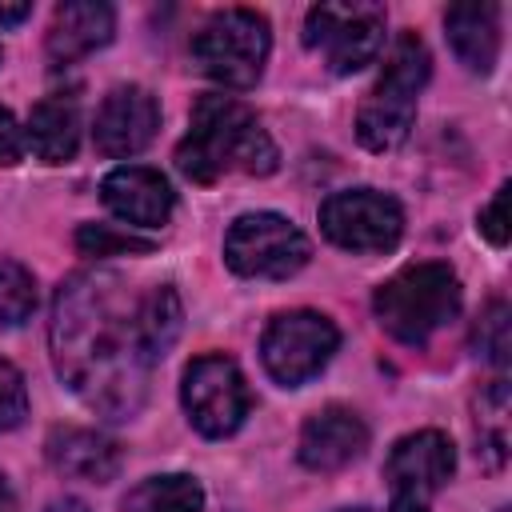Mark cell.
<instances>
[{"instance_id":"obj_1","label":"cell","mask_w":512,"mask_h":512,"mask_svg":"<svg viewBox=\"0 0 512 512\" xmlns=\"http://www.w3.org/2000/svg\"><path fill=\"white\" fill-rule=\"evenodd\" d=\"M180 332V300L168 284L132 296L112 272H80L52 304V360L60 380L108 420H128L152 364Z\"/></svg>"},{"instance_id":"obj_2","label":"cell","mask_w":512,"mask_h":512,"mask_svg":"<svg viewBox=\"0 0 512 512\" xmlns=\"http://www.w3.org/2000/svg\"><path fill=\"white\" fill-rule=\"evenodd\" d=\"M280 152L272 136L260 128V120L232 96L208 92L192 108V128L176 148V168L196 180L212 184L224 172L240 168L248 176H268L276 172Z\"/></svg>"},{"instance_id":"obj_3","label":"cell","mask_w":512,"mask_h":512,"mask_svg":"<svg viewBox=\"0 0 512 512\" xmlns=\"http://www.w3.org/2000/svg\"><path fill=\"white\" fill-rule=\"evenodd\" d=\"M376 320L388 336L400 344H428L432 332H440L460 312V280L440 260H420L400 268L392 280L376 288Z\"/></svg>"},{"instance_id":"obj_4","label":"cell","mask_w":512,"mask_h":512,"mask_svg":"<svg viewBox=\"0 0 512 512\" xmlns=\"http://www.w3.org/2000/svg\"><path fill=\"white\" fill-rule=\"evenodd\" d=\"M432 60L428 48L416 32H404L396 48L388 52V64L376 80V88L364 96L356 112V136L368 152H392L408 140L412 116H416V96L428 84Z\"/></svg>"},{"instance_id":"obj_5","label":"cell","mask_w":512,"mask_h":512,"mask_svg":"<svg viewBox=\"0 0 512 512\" xmlns=\"http://www.w3.org/2000/svg\"><path fill=\"white\" fill-rule=\"evenodd\" d=\"M268 20L252 8H224L192 36L196 68L224 88H252L268 60Z\"/></svg>"},{"instance_id":"obj_6","label":"cell","mask_w":512,"mask_h":512,"mask_svg":"<svg viewBox=\"0 0 512 512\" xmlns=\"http://www.w3.org/2000/svg\"><path fill=\"white\" fill-rule=\"evenodd\" d=\"M224 260L236 276L288 280L308 264V236L276 212H248L232 220L224 236Z\"/></svg>"},{"instance_id":"obj_7","label":"cell","mask_w":512,"mask_h":512,"mask_svg":"<svg viewBox=\"0 0 512 512\" xmlns=\"http://www.w3.org/2000/svg\"><path fill=\"white\" fill-rule=\"evenodd\" d=\"M304 44L324 56L336 76L360 72L384 44V8L368 0L316 4L304 20Z\"/></svg>"},{"instance_id":"obj_8","label":"cell","mask_w":512,"mask_h":512,"mask_svg":"<svg viewBox=\"0 0 512 512\" xmlns=\"http://www.w3.org/2000/svg\"><path fill=\"white\" fill-rule=\"evenodd\" d=\"M184 412L192 420V428L200 436H232L248 408H252V392L244 384V372L236 368V360L220 356V352H208V356H196L184 372Z\"/></svg>"},{"instance_id":"obj_9","label":"cell","mask_w":512,"mask_h":512,"mask_svg":"<svg viewBox=\"0 0 512 512\" xmlns=\"http://www.w3.org/2000/svg\"><path fill=\"white\" fill-rule=\"evenodd\" d=\"M336 344H340V332L328 316L296 308V312H280L268 324V332L260 340V356L276 384L296 388V384L312 380L332 360Z\"/></svg>"},{"instance_id":"obj_10","label":"cell","mask_w":512,"mask_h":512,"mask_svg":"<svg viewBox=\"0 0 512 512\" xmlns=\"http://www.w3.org/2000/svg\"><path fill=\"white\" fill-rule=\"evenodd\" d=\"M456 468V448L444 432L424 428L392 444L384 460V480L392 488L388 512H432V496L448 484Z\"/></svg>"},{"instance_id":"obj_11","label":"cell","mask_w":512,"mask_h":512,"mask_svg":"<svg viewBox=\"0 0 512 512\" xmlns=\"http://www.w3.org/2000/svg\"><path fill=\"white\" fill-rule=\"evenodd\" d=\"M320 228L348 252H388L404 232V212L376 188H348L320 204Z\"/></svg>"},{"instance_id":"obj_12","label":"cell","mask_w":512,"mask_h":512,"mask_svg":"<svg viewBox=\"0 0 512 512\" xmlns=\"http://www.w3.org/2000/svg\"><path fill=\"white\" fill-rule=\"evenodd\" d=\"M156 128H160L156 96L140 84H120L104 96L92 136H96V148L104 156H136L152 144Z\"/></svg>"},{"instance_id":"obj_13","label":"cell","mask_w":512,"mask_h":512,"mask_svg":"<svg viewBox=\"0 0 512 512\" xmlns=\"http://www.w3.org/2000/svg\"><path fill=\"white\" fill-rule=\"evenodd\" d=\"M100 196L112 216H120L124 224H136V228L168 224L172 204H176L172 184L156 168H144V164H124V168L108 172L100 184Z\"/></svg>"},{"instance_id":"obj_14","label":"cell","mask_w":512,"mask_h":512,"mask_svg":"<svg viewBox=\"0 0 512 512\" xmlns=\"http://www.w3.org/2000/svg\"><path fill=\"white\" fill-rule=\"evenodd\" d=\"M368 448V428L352 408L328 404L316 416H308L300 432V464L312 472H336L352 464Z\"/></svg>"},{"instance_id":"obj_15","label":"cell","mask_w":512,"mask_h":512,"mask_svg":"<svg viewBox=\"0 0 512 512\" xmlns=\"http://www.w3.org/2000/svg\"><path fill=\"white\" fill-rule=\"evenodd\" d=\"M48 460L60 476L88 480V484H108L120 472V444L108 440L104 432L92 428H56L48 436Z\"/></svg>"},{"instance_id":"obj_16","label":"cell","mask_w":512,"mask_h":512,"mask_svg":"<svg viewBox=\"0 0 512 512\" xmlns=\"http://www.w3.org/2000/svg\"><path fill=\"white\" fill-rule=\"evenodd\" d=\"M112 28H116V12L104 0H68L52 16L48 52L64 64L84 60L88 52H96L112 40Z\"/></svg>"},{"instance_id":"obj_17","label":"cell","mask_w":512,"mask_h":512,"mask_svg":"<svg viewBox=\"0 0 512 512\" xmlns=\"http://www.w3.org/2000/svg\"><path fill=\"white\" fill-rule=\"evenodd\" d=\"M448 44L468 72H492L500 56V8L496 4H452L444 12Z\"/></svg>"},{"instance_id":"obj_18","label":"cell","mask_w":512,"mask_h":512,"mask_svg":"<svg viewBox=\"0 0 512 512\" xmlns=\"http://www.w3.org/2000/svg\"><path fill=\"white\" fill-rule=\"evenodd\" d=\"M24 144H32V152L44 160V164H64L76 156L80 148V112L72 100L64 96H48L32 108L28 116V132H24Z\"/></svg>"},{"instance_id":"obj_19","label":"cell","mask_w":512,"mask_h":512,"mask_svg":"<svg viewBox=\"0 0 512 512\" xmlns=\"http://www.w3.org/2000/svg\"><path fill=\"white\" fill-rule=\"evenodd\" d=\"M200 508H204V488L184 472L148 476L124 496V512H200Z\"/></svg>"},{"instance_id":"obj_20","label":"cell","mask_w":512,"mask_h":512,"mask_svg":"<svg viewBox=\"0 0 512 512\" xmlns=\"http://www.w3.org/2000/svg\"><path fill=\"white\" fill-rule=\"evenodd\" d=\"M476 436H480V456L488 468H500L508 456V384L492 380L476 396Z\"/></svg>"},{"instance_id":"obj_21","label":"cell","mask_w":512,"mask_h":512,"mask_svg":"<svg viewBox=\"0 0 512 512\" xmlns=\"http://www.w3.org/2000/svg\"><path fill=\"white\" fill-rule=\"evenodd\" d=\"M36 308V280L24 264L0 260V324H24Z\"/></svg>"},{"instance_id":"obj_22","label":"cell","mask_w":512,"mask_h":512,"mask_svg":"<svg viewBox=\"0 0 512 512\" xmlns=\"http://www.w3.org/2000/svg\"><path fill=\"white\" fill-rule=\"evenodd\" d=\"M76 248L84 256H128V252H152V240L124 232L116 224H80Z\"/></svg>"},{"instance_id":"obj_23","label":"cell","mask_w":512,"mask_h":512,"mask_svg":"<svg viewBox=\"0 0 512 512\" xmlns=\"http://www.w3.org/2000/svg\"><path fill=\"white\" fill-rule=\"evenodd\" d=\"M472 344H476V356H484L488 364L504 368L508 364V304L504 300H492L476 328H472Z\"/></svg>"},{"instance_id":"obj_24","label":"cell","mask_w":512,"mask_h":512,"mask_svg":"<svg viewBox=\"0 0 512 512\" xmlns=\"http://www.w3.org/2000/svg\"><path fill=\"white\" fill-rule=\"evenodd\" d=\"M28 416V388L16 364L0 360V432H12Z\"/></svg>"},{"instance_id":"obj_25","label":"cell","mask_w":512,"mask_h":512,"mask_svg":"<svg viewBox=\"0 0 512 512\" xmlns=\"http://www.w3.org/2000/svg\"><path fill=\"white\" fill-rule=\"evenodd\" d=\"M508 184L496 188V196L488 200V208H480V232L488 236V244L504 248L508 244Z\"/></svg>"},{"instance_id":"obj_26","label":"cell","mask_w":512,"mask_h":512,"mask_svg":"<svg viewBox=\"0 0 512 512\" xmlns=\"http://www.w3.org/2000/svg\"><path fill=\"white\" fill-rule=\"evenodd\" d=\"M24 156V128L8 108H0V164H16Z\"/></svg>"},{"instance_id":"obj_27","label":"cell","mask_w":512,"mask_h":512,"mask_svg":"<svg viewBox=\"0 0 512 512\" xmlns=\"http://www.w3.org/2000/svg\"><path fill=\"white\" fill-rule=\"evenodd\" d=\"M32 16V4H0V24H20Z\"/></svg>"},{"instance_id":"obj_28","label":"cell","mask_w":512,"mask_h":512,"mask_svg":"<svg viewBox=\"0 0 512 512\" xmlns=\"http://www.w3.org/2000/svg\"><path fill=\"white\" fill-rule=\"evenodd\" d=\"M48 512H92V508H88L80 496H60V500L48 504Z\"/></svg>"},{"instance_id":"obj_29","label":"cell","mask_w":512,"mask_h":512,"mask_svg":"<svg viewBox=\"0 0 512 512\" xmlns=\"http://www.w3.org/2000/svg\"><path fill=\"white\" fill-rule=\"evenodd\" d=\"M0 512H16V496H12V488H8L4 476H0Z\"/></svg>"},{"instance_id":"obj_30","label":"cell","mask_w":512,"mask_h":512,"mask_svg":"<svg viewBox=\"0 0 512 512\" xmlns=\"http://www.w3.org/2000/svg\"><path fill=\"white\" fill-rule=\"evenodd\" d=\"M340 512H368V508H340Z\"/></svg>"},{"instance_id":"obj_31","label":"cell","mask_w":512,"mask_h":512,"mask_svg":"<svg viewBox=\"0 0 512 512\" xmlns=\"http://www.w3.org/2000/svg\"><path fill=\"white\" fill-rule=\"evenodd\" d=\"M500 512H508V508H500Z\"/></svg>"}]
</instances>
